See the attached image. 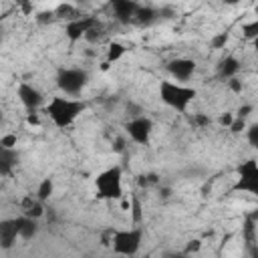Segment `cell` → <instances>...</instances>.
<instances>
[{
	"label": "cell",
	"mask_w": 258,
	"mask_h": 258,
	"mask_svg": "<svg viewBox=\"0 0 258 258\" xmlns=\"http://www.w3.org/2000/svg\"><path fill=\"white\" fill-rule=\"evenodd\" d=\"M85 111V103L83 101H77V99H67V97H52L46 107H44V113L50 117V121L64 129L69 125L75 123V119Z\"/></svg>",
	"instance_id": "6da1fadb"
},
{
	"label": "cell",
	"mask_w": 258,
	"mask_h": 258,
	"mask_svg": "<svg viewBox=\"0 0 258 258\" xmlns=\"http://www.w3.org/2000/svg\"><path fill=\"white\" fill-rule=\"evenodd\" d=\"M159 97H161V101H163L167 107H171V109L183 113V111L187 109V105L194 101L196 89L185 87V85H181V83L163 81L161 87H159Z\"/></svg>",
	"instance_id": "7a4b0ae2"
},
{
	"label": "cell",
	"mask_w": 258,
	"mask_h": 258,
	"mask_svg": "<svg viewBox=\"0 0 258 258\" xmlns=\"http://www.w3.org/2000/svg\"><path fill=\"white\" fill-rule=\"evenodd\" d=\"M95 187H97V196L105 198V200H117L123 194V173L119 165L107 167L105 171H101L95 179Z\"/></svg>",
	"instance_id": "3957f363"
},
{
	"label": "cell",
	"mask_w": 258,
	"mask_h": 258,
	"mask_svg": "<svg viewBox=\"0 0 258 258\" xmlns=\"http://www.w3.org/2000/svg\"><path fill=\"white\" fill-rule=\"evenodd\" d=\"M141 238H143V232L139 228H129V230L115 232V236H113V250H115V254L135 256L139 252V248H141Z\"/></svg>",
	"instance_id": "277c9868"
},
{
	"label": "cell",
	"mask_w": 258,
	"mask_h": 258,
	"mask_svg": "<svg viewBox=\"0 0 258 258\" xmlns=\"http://www.w3.org/2000/svg\"><path fill=\"white\" fill-rule=\"evenodd\" d=\"M89 81L87 71L83 69H60L56 75V85L64 95H79Z\"/></svg>",
	"instance_id": "5b68a950"
},
{
	"label": "cell",
	"mask_w": 258,
	"mask_h": 258,
	"mask_svg": "<svg viewBox=\"0 0 258 258\" xmlns=\"http://www.w3.org/2000/svg\"><path fill=\"white\" fill-rule=\"evenodd\" d=\"M238 189H244V191H250V194H256L258 191V163L256 159H248L244 161L240 167H238Z\"/></svg>",
	"instance_id": "8992f818"
},
{
	"label": "cell",
	"mask_w": 258,
	"mask_h": 258,
	"mask_svg": "<svg viewBox=\"0 0 258 258\" xmlns=\"http://www.w3.org/2000/svg\"><path fill=\"white\" fill-rule=\"evenodd\" d=\"M129 137L139 143V145H147L149 143V137H151V131H153V121L147 119V117H135L131 119L127 125H125Z\"/></svg>",
	"instance_id": "52a82bcc"
},
{
	"label": "cell",
	"mask_w": 258,
	"mask_h": 258,
	"mask_svg": "<svg viewBox=\"0 0 258 258\" xmlns=\"http://www.w3.org/2000/svg\"><path fill=\"white\" fill-rule=\"evenodd\" d=\"M95 26H99V22H97L95 16H77V18H73V20L67 24L64 32H67V36H69L71 40H79V38L87 36Z\"/></svg>",
	"instance_id": "ba28073f"
},
{
	"label": "cell",
	"mask_w": 258,
	"mask_h": 258,
	"mask_svg": "<svg viewBox=\"0 0 258 258\" xmlns=\"http://www.w3.org/2000/svg\"><path fill=\"white\" fill-rule=\"evenodd\" d=\"M18 99H20V103H22L30 113H34V111L44 103L42 93H40L36 87L28 85V83H22V85L18 87Z\"/></svg>",
	"instance_id": "9c48e42d"
},
{
	"label": "cell",
	"mask_w": 258,
	"mask_h": 258,
	"mask_svg": "<svg viewBox=\"0 0 258 258\" xmlns=\"http://www.w3.org/2000/svg\"><path fill=\"white\" fill-rule=\"evenodd\" d=\"M194 71H196V62L185 56H179V58H173L167 62V73L175 81H187L194 75Z\"/></svg>",
	"instance_id": "30bf717a"
},
{
	"label": "cell",
	"mask_w": 258,
	"mask_h": 258,
	"mask_svg": "<svg viewBox=\"0 0 258 258\" xmlns=\"http://www.w3.org/2000/svg\"><path fill=\"white\" fill-rule=\"evenodd\" d=\"M16 238H20V234H18V218L0 220V248H4V250L12 248Z\"/></svg>",
	"instance_id": "8fae6325"
},
{
	"label": "cell",
	"mask_w": 258,
	"mask_h": 258,
	"mask_svg": "<svg viewBox=\"0 0 258 258\" xmlns=\"http://www.w3.org/2000/svg\"><path fill=\"white\" fill-rule=\"evenodd\" d=\"M111 6H113L115 16H117L121 22L133 20L135 14H137V10H139V4H137V2H131V0H115Z\"/></svg>",
	"instance_id": "7c38bea8"
},
{
	"label": "cell",
	"mask_w": 258,
	"mask_h": 258,
	"mask_svg": "<svg viewBox=\"0 0 258 258\" xmlns=\"http://www.w3.org/2000/svg\"><path fill=\"white\" fill-rule=\"evenodd\" d=\"M18 163V153L16 149H6V147H0V177H6L14 171Z\"/></svg>",
	"instance_id": "4fadbf2b"
},
{
	"label": "cell",
	"mask_w": 258,
	"mask_h": 258,
	"mask_svg": "<svg viewBox=\"0 0 258 258\" xmlns=\"http://www.w3.org/2000/svg\"><path fill=\"white\" fill-rule=\"evenodd\" d=\"M238 71H240V60L236 56H226L218 64V75L222 79H232L238 75Z\"/></svg>",
	"instance_id": "5bb4252c"
},
{
	"label": "cell",
	"mask_w": 258,
	"mask_h": 258,
	"mask_svg": "<svg viewBox=\"0 0 258 258\" xmlns=\"http://www.w3.org/2000/svg\"><path fill=\"white\" fill-rule=\"evenodd\" d=\"M22 216H26V218H32V220H38L40 216H42V212H44V208H42V202L36 198V200H32V198H24L22 200Z\"/></svg>",
	"instance_id": "9a60e30c"
},
{
	"label": "cell",
	"mask_w": 258,
	"mask_h": 258,
	"mask_svg": "<svg viewBox=\"0 0 258 258\" xmlns=\"http://www.w3.org/2000/svg\"><path fill=\"white\" fill-rule=\"evenodd\" d=\"M36 230H38L36 220L26 218V216H20V218H18V234H20L22 240H30V238H34V236H36Z\"/></svg>",
	"instance_id": "2e32d148"
},
{
	"label": "cell",
	"mask_w": 258,
	"mask_h": 258,
	"mask_svg": "<svg viewBox=\"0 0 258 258\" xmlns=\"http://www.w3.org/2000/svg\"><path fill=\"white\" fill-rule=\"evenodd\" d=\"M125 52H127V48H125L121 42H111V44L107 46V60H109V62H115V60H119Z\"/></svg>",
	"instance_id": "e0dca14e"
},
{
	"label": "cell",
	"mask_w": 258,
	"mask_h": 258,
	"mask_svg": "<svg viewBox=\"0 0 258 258\" xmlns=\"http://www.w3.org/2000/svg\"><path fill=\"white\" fill-rule=\"evenodd\" d=\"M50 194H52V181L46 177V179H42V181H40L38 191H36V198H38L40 202H44V200H48V198H50Z\"/></svg>",
	"instance_id": "ac0fdd59"
},
{
	"label": "cell",
	"mask_w": 258,
	"mask_h": 258,
	"mask_svg": "<svg viewBox=\"0 0 258 258\" xmlns=\"http://www.w3.org/2000/svg\"><path fill=\"white\" fill-rule=\"evenodd\" d=\"M153 16H155V10L153 8H143V6H139V10H137V14H135V18L139 20V22H151L153 20Z\"/></svg>",
	"instance_id": "d6986e66"
},
{
	"label": "cell",
	"mask_w": 258,
	"mask_h": 258,
	"mask_svg": "<svg viewBox=\"0 0 258 258\" xmlns=\"http://www.w3.org/2000/svg\"><path fill=\"white\" fill-rule=\"evenodd\" d=\"M242 30H244V36H246V38H256V34H258V22L254 20V22H250V24H244Z\"/></svg>",
	"instance_id": "ffe728a7"
},
{
	"label": "cell",
	"mask_w": 258,
	"mask_h": 258,
	"mask_svg": "<svg viewBox=\"0 0 258 258\" xmlns=\"http://www.w3.org/2000/svg\"><path fill=\"white\" fill-rule=\"evenodd\" d=\"M248 141H250L252 147H258V125L248 127Z\"/></svg>",
	"instance_id": "44dd1931"
},
{
	"label": "cell",
	"mask_w": 258,
	"mask_h": 258,
	"mask_svg": "<svg viewBox=\"0 0 258 258\" xmlns=\"http://www.w3.org/2000/svg\"><path fill=\"white\" fill-rule=\"evenodd\" d=\"M14 145H16V135H4V137H0V147L14 149Z\"/></svg>",
	"instance_id": "7402d4cb"
},
{
	"label": "cell",
	"mask_w": 258,
	"mask_h": 258,
	"mask_svg": "<svg viewBox=\"0 0 258 258\" xmlns=\"http://www.w3.org/2000/svg\"><path fill=\"white\" fill-rule=\"evenodd\" d=\"M228 42V32H220L218 36H214V40H212V44L216 46V48H220V46H224Z\"/></svg>",
	"instance_id": "603a6c76"
},
{
	"label": "cell",
	"mask_w": 258,
	"mask_h": 258,
	"mask_svg": "<svg viewBox=\"0 0 258 258\" xmlns=\"http://www.w3.org/2000/svg\"><path fill=\"white\" fill-rule=\"evenodd\" d=\"M244 127H246V123H244V119H240V117H238V119H234V121H232V125H230V129H232L234 133L242 131Z\"/></svg>",
	"instance_id": "cb8c5ba5"
},
{
	"label": "cell",
	"mask_w": 258,
	"mask_h": 258,
	"mask_svg": "<svg viewBox=\"0 0 258 258\" xmlns=\"http://www.w3.org/2000/svg\"><path fill=\"white\" fill-rule=\"evenodd\" d=\"M133 220H135V222L141 220V206H139L137 200H133Z\"/></svg>",
	"instance_id": "d4e9b609"
},
{
	"label": "cell",
	"mask_w": 258,
	"mask_h": 258,
	"mask_svg": "<svg viewBox=\"0 0 258 258\" xmlns=\"http://www.w3.org/2000/svg\"><path fill=\"white\" fill-rule=\"evenodd\" d=\"M198 125H208L210 123V119L208 117H204V115H196V119H194Z\"/></svg>",
	"instance_id": "484cf974"
},
{
	"label": "cell",
	"mask_w": 258,
	"mask_h": 258,
	"mask_svg": "<svg viewBox=\"0 0 258 258\" xmlns=\"http://www.w3.org/2000/svg\"><path fill=\"white\" fill-rule=\"evenodd\" d=\"M250 111H252V107H250V105H246V107H242V109H240V115H238V117H240V119H244Z\"/></svg>",
	"instance_id": "4316f807"
},
{
	"label": "cell",
	"mask_w": 258,
	"mask_h": 258,
	"mask_svg": "<svg viewBox=\"0 0 258 258\" xmlns=\"http://www.w3.org/2000/svg\"><path fill=\"white\" fill-rule=\"evenodd\" d=\"M232 121H234V119H232V115H224V117L220 119V123H222V125H228V127L232 125Z\"/></svg>",
	"instance_id": "83f0119b"
},
{
	"label": "cell",
	"mask_w": 258,
	"mask_h": 258,
	"mask_svg": "<svg viewBox=\"0 0 258 258\" xmlns=\"http://www.w3.org/2000/svg\"><path fill=\"white\" fill-rule=\"evenodd\" d=\"M198 248H200V242H198V240H194V242L187 246V252H191V250H198Z\"/></svg>",
	"instance_id": "f1b7e54d"
},
{
	"label": "cell",
	"mask_w": 258,
	"mask_h": 258,
	"mask_svg": "<svg viewBox=\"0 0 258 258\" xmlns=\"http://www.w3.org/2000/svg\"><path fill=\"white\" fill-rule=\"evenodd\" d=\"M0 121H2V113H0Z\"/></svg>",
	"instance_id": "f546056e"
}]
</instances>
